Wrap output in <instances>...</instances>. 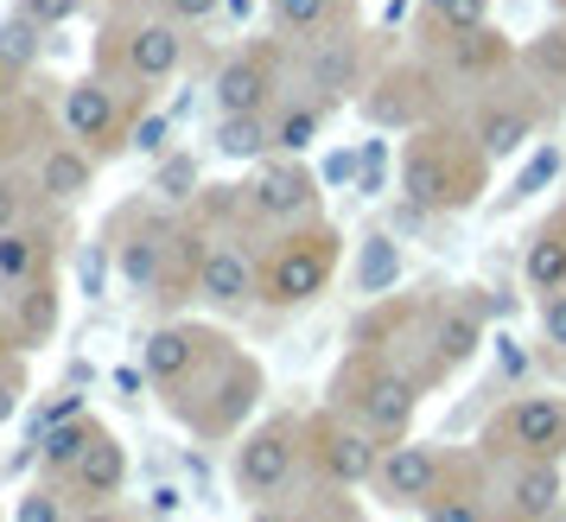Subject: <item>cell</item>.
Returning a JSON list of instances; mask_svg holds the SVG:
<instances>
[{
  "label": "cell",
  "instance_id": "34",
  "mask_svg": "<svg viewBox=\"0 0 566 522\" xmlns=\"http://www.w3.org/2000/svg\"><path fill=\"white\" fill-rule=\"evenodd\" d=\"M13 522H64V484H57V478H45V484H32V491L20 497V510H13Z\"/></svg>",
  "mask_w": 566,
  "mask_h": 522
},
{
  "label": "cell",
  "instance_id": "11",
  "mask_svg": "<svg viewBox=\"0 0 566 522\" xmlns=\"http://www.w3.org/2000/svg\"><path fill=\"white\" fill-rule=\"evenodd\" d=\"M255 293H261V274H255V261H249V249L230 242V236H217L205 249V261H198V300L217 306V313H242Z\"/></svg>",
  "mask_w": 566,
  "mask_h": 522
},
{
  "label": "cell",
  "instance_id": "46",
  "mask_svg": "<svg viewBox=\"0 0 566 522\" xmlns=\"http://www.w3.org/2000/svg\"><path fill=\"white\" fill-rule=\"evenodd\" d=\"M357 173H363V191H382V140H369V147H363Z\"/></svg>",
  "mask_w": 566,
  "mask_h": 522
},
{
  "label": "cell",
  "instance_id": "28",
  "mask_svg": "<svg viewBox=\"0 0 566 522\" xmlns=\"http://www.w3.org/2000/svg\"><path fill=\"white\" fill-rule=\"evenodd\" d=\"M318 128H325V108L318 103H293L274 115V154H306L312 140H318Z\"/></svg>",
  "mask_w": 566,
  "mask_h": 522
},
{
  "label": "cell",
  "instance_id": "7",
  "mask_svg": "<svg viewBox=\"0 0 566 522\" xmlns=\"http://www.w3.org/2000/svg\"><path fill=\"white\" fill-rule=\"evenodd\" d=\"M350 415L376 434V440H401L420 415V383L408 369H363L357 376V395H350Z\"/></svg>",
  "mask_w": 566,
  "mask_h": 522
},
{
  "label": "cell",
  "instance_id": "42",
  "mask_svg": "<svg viewBox=\"0 0 566 522\" xmlns=\"http://www.w3.org/2000/svg\"><path fill=\"white\" fill-rule=\"evenodd\" d=\"M541 332H547V344H554V351H566V288L541 293Z\"/></svg>",
  "mask_w": 566,
  "mask_h": 522
},
{
  "label": "cell",
  "instance_id": "16",
  "mask_svg": "<svg viewBox=\"0 0 566 522\" xmlns=\"http://www.w3.org/2000/svg\"><path fill=\"white\" fill-rule=\"evenodd\" d=\"M122 58H128V77H134V83H166V77L185 64L179 20H140V27H128V45H122Z\"/></svg>",
  "mask_w": 566,
  "mask_h": 522
},
{
  "label": "cell",
  "instance_id": "43",
  "mask_svg": "<svg viewBox=\"0 0 566 522\" xmlns=\"http://www.w3.org/2000/svg\"><path fill=\"white\" fill-rule=\"evenodd\" d=\"M20 13H32L39 27L52 32V27H64V20H77V13H83V0H20Z\"/></svg>",
  "mask_w": 566,
  "mask_h": 522
},
{
  "label": "cell",
  "instance_id": "38",
  "mask_svg": "<svg viewBox=\"0 0 566 522\" xmlns=\"http://www.w3.org/2000/svg\"><path fill=\"white\" fill-rule=\"evenodd\" d=\"M77 415H83V395L77 389H57L45 408H32V440H39L45 427H64V420H77Z\"/></svg>",
  "mask_w": 566,
  "mask_h": 522
},
{
  "label": "cell",
  "instance_id": "36",
  "mask_svg": "<svg viewBox=\"0 0 566 522\" xmlns=\"http://www.w3.org/2000/svg\"><path fill=\"white\" fill-rule=\"evenodd\" d=\"M420 510H427V522H490L484 503L478 497H459V491H433Z\"/></svg>",
  "mask_w": 566,
  "mask_h": 522
},
{
  "label": "cell",
  "instance_id": "3",
  "mask_svg": "<svg viewBox=\"0 0 566 522\" xmlns=\"http://www.w3.org/2000/svg\"><path fill=\"white\" fill-rule=\"evenodd\" d=\"M337 255H344V242H337V230H325V223L281 236V249L261 268V300H268V306H312L318 293L332 288Z\"/></svg>",
  "mask_w": 566,
  "mask_h": 522
},
{
  "label": "cell",
  "instance_id": "1",
  "mask_svg": "<svg viewBox=\"0 0 566 522\" xmlns=\"http://www.w3.org/2000/svg\"><path fill=\"white\" fill-rule=\"evenodd\" d=\"M166 401H172V415L198 440H230V434H242L249 408L261 401V364L242 357V351H230V338H223L179 389H166Z\"/></svg>",
  "mask_w": 566,
  "mask_h": 522
},
{
  "label": "cell",
  "instance_id": "27",
  "mask_svg": "<svg viewBox=\"0 0 566 522\" xmlns=\"http://www.w3.org/2000/svg\"><path fill=\"white\" fill-rule=\"evenodd\" d=\"M478 344H484V325H478L471 313H446V319H439L433 351H439V364H446V369L471 364V357H478Z\"/></svg>",
  "mask_w": 566,
  "mask_h": 522
},
{
  "label": "cell",
  "instance_id": "4",
  "mask_svg": "<svg viewBox=\"0 0 566 522\" xmlns=\"http://www.w3.org/2000/svg\"><path fill=\"white\" fill-rule=\"evenodd\" d=\"M300 446H306V434H300V420H286V415L261 420L255 434H242V446H235V459H230L235 491L249 497V503L281 497L293 484V471H300Z\"/></svg>",
  "mask_w": 566,
  "mask_h": 522
},
{
  "label": "cell",
  "instance_id": "13",
  "mask_svg": "<svg viewBox=\"0 0 566 522\" xmlns=\"http://www.w3.org/2000/svg\"><path fill=\"white\" fill-rule=\"evenodd\" d=\"M439 478H446V459H439L433 446H382V466H376V491L388 503H427L439 491Z\"/></svg>",
  "mask_w": 566,
  "mask_h": 522
},
{
  "label": "cell",
  "instance_id": "49",
  "mask_svg": "<svg viewBox=\"0 0 566 522\" xmlns=\"http://www.w3.org/2000/svg\"><path fill=\"white\" fill-rule=\"evenodd\" d=\"M0 357H13V319H7V306H0Z\"/></svg>",
  "mask_w": 566,
  "mask_h": 522
},
{
  "label": "cell",
  "instance_id": "26",
  "mask_svg": "<svg viewBox=\"0 0 566 522\" xmlns=\"http://www.w3.org/2000/svg\"><path fill=\"white\" fill-rule=\"evenodd\" d=\"M503 32H490V27H478V32H452V71H464V77H478V71H496L503 64Z\"/></svg>",
  "mask_w": 566,
  "mask_h": 522
},
{
  "label": "cell",
  "instance_id": "50",
  "mask_svg": "<svg viewBox=\"0 0 566 522\" xmlns=\"http://www.w3.org/2000/svg\"><path fill=\"white\" fill-rule=\"evenodd\" d=\"M13 77H20V71H13V64L0 58V103H7V90H13Z\"/></svg>",
  "mask_w": 566,
  "mask_h": 522
},
{
  "label": "cell",
  "instance_id": "39",
  "mask_svg": "<svg viewBox=\"0 0 566 522\" xmlns=\"http://www.w3.org/2000/svg\"><path fill=\"white\" fill-rule=\"evenodd\" d=\"M528 64H535L541 77H560V83H566V27H560V32H547V39H535Z\"/></svg>",
  "mask_w": 566,
  "mask_h": 522
},
{
  "label": "cell",
  "instance_id": "6",
  "mask_svg": "<svg viewBox=\"0 0 566 522\" xmlns=\"http://www.w3.org/2000/svg\"><path fill=\"white\" fill-rule=\"evenodd\" d=\"M242 198L255 210L261 223H300L318 210V179H312V166L300 154H274L255 166V179L242 185Z\"/></svg>",
  "mask_w": 566,
  "mask_h": 522
},
{
  "label": "cell",
  "instance_id": "14",
  "mask_svg": "<svg viewBox=\"0 0 566 522\" xmlns=\"http://www.w3.org/2000/svg\"><path fill=\"white\" fill-rule=\"evenodd\" d=\"M503 503H510L515 522H554L566 510L560 459H522V466L503 478Z\"/></svg>",
  "mask_w": 566,
  "mask_h": 522
},
{
  "label": "cell",
  "instance_id": "5",
  "mask_svg": "<svg viewBox=\"0 0 566 522\" xmlns=\"http://www.w3.org/2000/svg\"><path fill=\"white\" fill-rule=\"evenodd\" d=\"M306 452L318 459V471H325V484H332V491L376 484V466H382V440H376L357 415H350V420L318 415L306 427Z\"/></svg>",
  "mask_w": 566,
  "mask_h": 522
},
{
  "label": "cell",
  "instance_id": "25",
  "mask_svg": "<svg viewBox=\"0 0 566 522\" xmlns=\"http://www.w3.org/2000/svg\"><path fill=\"white\" fill-rule=\"evenodd\" d=\"M528 288H541V293L566 288V223H547L528 242Z\"/></svg>",
  "mask_w": 566,
  "mask_h": 522
},
{
  "label": "cell",
  "instance_id": "23",
  "mask_svg": "<svg viewBox=\"0 0 566 522\" xmlns=\"http://www.w3.org/2000/svg\"><path fill=\"white\" fill-rule=\"evenodd\" d=\"M528 134H535V115L528 108H510V103H496V108H484L478 115V147H484V159L496 166V159H515L522 147H528Z\"/></svg>",
  "mask_w": 566,
  "mask_h": 522
},
{
  "label": "cell",
  "instance_id": "31",
  "mask_svg": "<svg viewBox=\"0 0 566 522\" xmlns=\"http://www.w3.org/2000/svg\"><path fill=\"white\" fill-rule=\"evenodd\" d=\"M427 27L433 32H478L490 27V0H427Z\"/></svg>",
  "mask_w": 566,
  "mask_h": 522
},
{
  "label": "cell",
  "instance_id": "37",
  "mask_svg": "<svg viewBox=\"0 0 566 522\" xmlns=\"http://www.w3.org/2000/svg\"><path fill=\"white\" fill-rule=\"evenodd\" d=\"M128 147L134 154H147V159L172 154V122H166V115H140V122L128 128Z\"/></svg>",
  "mask_w": 566,
  "mask_h": 522
},
{
  "label": "cell",
  "instance_id": "19",
  "mask_svg": "<svg viewBox=\"0 0 566 522\" xmlns=\"http://www.w3.org/2000/svg\"><path fill=\"white\" fill-rule=\"evenodd\" d=\"M32 185H39V198H45V205H77L83 191L96 185V154H90V147H77V140H57V147H45V154H39Z\"/></svg>",
  "mask_w": 566,
  "mask_h": 522
},
{
  "label": "cell",
  "instance_id": "15",
  "mask_svg": "<svg viewBox=\"0 0 566 522\" xmlns=\"http://www.w3.org/2000/svg\"><path fill=\"white\" fill-rule=\"evenodd\" d=\"M217 108L223 115H268L274 103V52H242L217 71Z\"/></svg>",
  "mask_w": 566,
  "mask_h": 522
},
{
  "label": "cell",
  "instance_id": "22",
  "mask_svg": "<svg viewBox=\"0 0 566 522\" xmlns=\"http://www.w3.org/2000/svg\"><path fill=\"white\" fill-rule=\"evenodd\" d=\"M96 434H103V420H96V415H77V420H64V427H45V434L32 440V446H39V471L64 484V478H71V466L90 452V440H96Z\"/></svg>",
  "mask_w": 566,
  "mask_h": 522
},
{
  "label": "cell",
  "instance_id": "8",
  "mask_svg": "<svg viewBox=\"0 0 566 522\" xmlns=\"http://www.w3.org/2000/svg\"><path fill=\"white\" fill-rule=\"evenodd\" d=\"M496 440L515 446V459H566V395H522L496 415Z\"/></svg>",
  "mask_w": 566,
  "mask_h": 522
},
{
  "label": "cell",
  "instance_id": "30",
  "mask_svg": "<svg viewBox=\"0 0 566 522\" xmlns=\"http://www.w3.org/2000/svg\"><path fill=\"white\" fill-rule=\"evenodd\" d=\"M198 159L191 154H159V166H154V198L159 205H185L191 191H198Z\"/></svg>",
  "mask_w": 566,
  "mask_h": 522
},
{
  "label": "cell",
  "instance_id": "10",
  "mask_svg": "<svg viewBox=\"0 0 566 522\" xmlns=\"http://www.w3.org/2000/svg\"><path fill=\"white\" fill-rule=\"evenodd\" d=\"M64 128H71V140H83L90 154L96 147H128L122 134H128V115H122V96L108 90L103 77H83V83H71L64 90Z\"/></svg>",
  "mask_w": 566,
  "mask_h": 522
},
{
  "label": "cell",
  "instance_id": "33",
  "mask_svg": "<svg viewBox=\"0 0 566 522\" xmlns=\"http://www.w3.org/2000/svg\"><path fill=\"white\" fill-rule=\"evenodd\" d=\"M395 274H401L395 242H388V236H369V242H363V281H357V288H363V293H382Z\"/></svg>",
  "mask_w": 566,
  "mask_h": 522
},
{
  "label": "cell",
  "instance_id": "17",
  "mask_svg": "<svg viewBox=\"0 0 566 522\" xmlns=\"http://www.w3.org/2000/svg\"><path fill=\"white\" fill-rule=\"evenodd\" d=\"M122 484H128V446H122V440L103 427V434L90 440V452L71 466L64 491L83 497V503H108V497H122Z\"/></svg>",
  "mask_w": 566,
  "mask_h": 522
},
{
  "label": "cell",
  "instance_id": "21",
  "mask_svg": "<svg viewBox=\"0 0 566 522\" xmlns=\"http://www.w3.org/2000/svg\"><path fill=\"white\" fill-rule=\"evenodd\" d=\"M45 268H52V230H32V223L0 230V288H20Z\"/></svg>",
  "mask_w": 566,
  "mask_h": 522
},
{
  "label": "cell",
  "instance_id": "18",
  "mask_svg": "<svg viewBox=\"0 0 566 522\" xmlns=\"http://www.w3.org/2000/svg\"><path fill=\"white\" fill-rule=\"evenodd\" d=\"M7 319H13V351H39V344H52V332H57V274L52 268L13 288Z\"/></svg>",
  "mask_w": 566,
  "mask_h": 522
},
{
  "label": "cell",
  "instance_id": "45",
  "mask_svg": "<svg viewBox=\"0 0 566 522\" xmlns=\"http://www.w3.org/2000/svg\"><path fill=\"white\" fill-rule=\"evenodd\" d=\"M223 0H166V20H179V27H198V20H210Z\"/></svg>",
  "mask_w": 566,
  "mask_h": 522
},
{
  "label": "cell",
  "instance_id": "32",
  "mask_svg": "<svg viewBox=\"0 0 566 522\" xmlns=\"http://www.w3.org/2000/svg\"><path fill=\"white\" fill-rule=\"evenodd\" d=\"M337 20V0H274V27L281 32H325Z\"/></svg>",
  "mask_w": 566,
  "mask_h": 522
},
{
  "label": "cell",
  "instance_id": "24",
  "mask_svg": "<svg viewBox=\"0 0 566 522\" xmlns=\"http://www.w3.org/2000/svg\"><path fill=\"white\" fill-rule=\"evenodd\" d=\"M217 154L223 159L274 154V122H268V115H223V122H217Z\"/></svg>",
  "mask_w": 566,
  "mask_h": 522
},
{
  "label": "cell",
  "instance_id": "41",
  "mask_svg": "<svg viewBox=\"0 0 566 522\" xmlns=\"http://www.w3.org/2000/svg\"><path fill=\"white\" fill-rule=\"evenodd\" d=\"M20 395H27V369L13 364V357H0V427L20 415Z\"/></svg>",
  "mask_w": 566,
  "mask_h": 522
},
{
  "label": "cell",
  "instance_id": "2",
  "mask_svg": "<svg viewBox=\"0 0 566 522\" xmlns=\"http://www.w3.org/2000/svg\"><path fill=\"white\" fill-rule=\"evenodd\" d=\"M484 147H471V134L452 128H413L401 147V198L413 210H464L484 191Z\"/></svg>",
  "mask_w": 566,
  "mask_h": 522
},
{
  "label": "cell",
  "instance_id": "20",
  "mask_svg": "<svg viewBox=\"0 0 566 522\" xmlns=\"http://www.w3.org/2000/svg\"><path fill=\"white\" fill-rule=\"evenodd\" d=\"M306 83L325 96V103H337V96H350L363 83V45L357 39H344V32H332V39H312L306 52Z\"/></svg>",
  "mask_w": 566,
  "mask_h": 522
},
{
  "label": "cell",
  "instance_id": "40",
  "mask_svg": "<svg viewBox=\"0 0 566 522\" xmlns=\"http://www.w3.org/2000/svg\"><path fill=\"white\" fill-rule=\"evenodd\" d=\"M554 173H560V154H554V147H547V154H535V159H528V166H522V179L510 185V198H535L541 185L554 179Z\"/></svg>",
  "mask_w": 566,
  "mask_h": 522
},
{
  "label": "cell",
  "instance_id": "12",
  "mask_svg": "<svg viewBox=\"0 0 566 522\" xmlns=\"http://www.w3.org/2000/svg\"><path fill=\"white\" fill-rule=\"evenodd\" d=\"M217 344H223V338L205 332V325H159V332H147V344H140V369H147V383H154V389H179V383L205 364Z\"/></svg>",
  "mask_w": 566,
  "mask_h": 522
},
{
  "label": "cell",
  "instance_id": "47",
  "mask_svg": "<svg viewBox=\"0 0 566 522\" xmlns=\"http://www.w3.org/2000/svg\"><path fill=\"white\" fill-rule=\"evenodd\" d=\"M77 522H128V516H122V510H108V503H90Z\"/></svg>",
  "mask_w": 566,
  "mask_h": 522
},
{
  "label": "cell",
  "instance_id": "44",
  "mask_svg": "<svg viewBox=\"0 0 566 522\" xmlns=\"http://www.w3.org/2000/svg\"><path fill=\"white\" fill-rule=\"evenodd\" d=\"M293 522H357L344 497H312L306 510H293Z\"/></svg>",
  "mask_w": 566,
  "mask_h": 522
},
{
  "label": "cell",
  "instance_id": "35",
  "mask_svg": "<svg viewBox=\"0 0 566 522\" xmlns=\"http://www.w3.org/2000/svg\"><path fill=\"white\" fill-rule=\"evenodd\" d=\"M32 191H39V185H32L27 173H0V230H13V223H27V210H32Z\"/></svg>",
  "mask_w": 566,
  "mask_h": 522
},
{
  "label": "cell",
  "instance_id": "9",
  "mask_svg": "<svg viewBox=\"0 0 566 522\" xmlns=\"http://www.w3.org/2000/svg\"><path fill=\"white\" fill-rule=\"evenodd\" d=\"M172 249H179V230L159 223V217H128V230L115 242V274L128 281L134 293H154L166 288V268H172Z\"/></svg>",
  "mask_w": 566,
  "mask_h": 522
},
{
  "label": "cell",
  "instance_id": "29",
  "mask_svg": "<svg viewBox=\"0 0 566 522\" xmlns=\"http://www.w3.org/2000/svg\"><path fill=\"white\" fill-rule=\"evenodd\" d=\"M45 52V27L32 20V13H13V20H0V58L13 64V71H32Z\"/></svg>",
  "mask_w": 566,
  "mask_h": 522
},
{
  "label": "cell",
  "instance_id": "48",
  "mask_svg": "<svg viewBox=\"0 0 566 522\" xmlns=\"http://www.w3.org/2000/svg\"><path fill=\"white\" fill-rule=\"evenodd\" d=\"M249 522H293V510H281V503H261V510H255Z\"/></svg>",
  "mask_w": 566,
  "mask_h": 522
}]
</instances>
